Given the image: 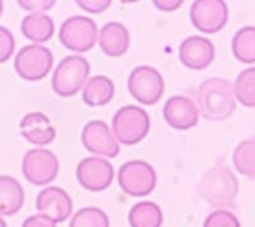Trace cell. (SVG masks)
Listing matches in <instances>:
<instances>
[{
	"mask_svg": "<svg viewBox=\"0 0 255 227\" xmlns=\"http://www.w3.org/2000/svg\"><path fill=\"white\" fill-rule=\"evenodd\" d=\"M77 180L84 189L91 192L106 190L113 183L114 167L108 160L101 157H86L78 163Z\"/></svg>",
	"mask_w": 255,
	"mask_h": 227,
	"instance_id": "8fae6325",
	"label": "cell"
},
{
	"mask_svg": "<svg viewBox=\"0 0 255 227\" xmlns=\"http://www.w3.org/2000/svg\"><path fill=\"white\" fill-rule=\"evenodd\" d=\"M20 8L29 10L32 13H44L45 10H49L55 5V0H19L18 1Z\"/></svg>",
	"mask_w": 255,
	"mask_h": 227,
	"instance_id": "83f0119b",
	"label": "cell"
},
{
	"mask_svg": "<svg viewBox=\"0 0 255 227\" xmlns=\"http://www.w3.org/2000/svg\"><path fill=\"white\" fill-rule=\"evenodd\" d=\"M0 227H8V226H6V222H5V220H4V219H1V217H0Z\"/></svg>",
	"mask_w": 255,
	"mask_h": 227,
	"instance_id": "1f68e13d",
	"label": "cell"
},
{
	"mask_svg": "<svg viewBox=\"0 0 255 227\" xmlns=\"http://www.w3.org/2000/svg\"><path fill=\"white\" fill-rule=\"evenodd\" d=\"M36 208L41 215L49 217L55 224H60L67 221L72 215L73 202L64 189L59 187H49L37 194Z\"/></svg>",
	"mask_w": 255,
	"mask_h": 227,
	"instance_id": "4fadbf2b",
	"label": "cell"
},
{
	"mask_svg": "<svg viewBox=\"0 0 255 227\" xmlns=\"http://www.w3.org/2000/svg\"><path fill=\"white\" fill-rule=\"evenodd\" d=\"M22 172L31 184L36 187H44L58 176L59 160L49 149H31L23 156Z\"/></svg>",
	"mask_w": 255,
	"mask_h": 227,
	"instance_id": "9c48e42d",
	"label": "cell"
},
{
	"mask_svg": "<svg viewBox=\"0 0 255 227\" xmlns=\"http://www.w3.org/2000/svg\"><path fill=\"white\" fill-rule=\"evenodd\" d=\"M22 227H56V224L44 215H33L24 220Z\"/></svg>",
	"mask_w": 255,
	"mask_h": 227,
	"instance_id": "f546056e",
	"label": "cell"
},
{
	"mask_svg": "<svg viewBox=\"0 0 255 227\" xmlns=\"http://www.w3.org/2000/svg\"><path fill=\"white\" fill-rule=\"evenodd\" d=\"M99 44L104 54L110 58H119L129 50L130 35L123 23L109 22L100 31Z\"/></svg>",
	"mask_w": 255,
	"mask_h": 227,
	"instance_id": "e0dca14e",
	"label": "cell"
},
{
	"mask_svg": "<svg viewBox=\"0 0 255 227\" xmlns=\"http://www.w3.org/2000/svg\"><path fill=\"white\" fill-rule=\"evenodd\" d=\"M24 203V190L17 179L0 175V215L13 216Z\"/></svg>",
	"mask_w": 255,
	"mask_h": 227,
	"instance_id": "ac0fdd59",
	"label": "cell"
},
{
	"mask_svg": "<svg viewBox=\"0 0 255 227\" xmlns=\"http://www.w3.org/2000/svg\"><path fill=\"white\" fill-rule=\"evenodd\" d=\"M82 143L88 152L97 156L115 158L120 153V146L110 128L102 120H92L82 130Z\"/></svg>",
	"mask_w": 255,
	"mask_h": 227,
	"instance_id": "7c38bea8",
	"label": "cell"
},
{
	"mask_svg": "<svg viewBox=\"0 0 255 227\" xmlns=\"http://www.w3.org/2000/svg\"><path fill=\"white\" fill-rule=\"evenodd\" d=\"M198 193L213 207H231L239 194V180L227 165L217 163L200 178Z\"/></svg>",
	"mask_w": 255,
	"mask_h": 227,
	"instance_id": "7a4b0ae2",
	"label": "cell"
},
{
	"mask_svg": "<svg viewBox=\"0 0 255 227\" xmlns=\"http://www.w3.org/2000/svg\"><path fill=\"white\" fill-rule=\"evenodd\" d=\"M3 9H4V3L0 0V15H1V13H3Z\"/></svg>",
	"mask_w": 255,
	"mask_h": 227,
	"instance_id": "d6a6232c",
	"label": "cell"
},
{
	"mask_svg": "<svg viewBox=\"0 0 255 227\" xmlns=\"http://www.w3.org/2000/svg\"><path fill=\"white\" fill-rule=\"evenodd\" d=\"M216 50L211 40L202 36H190L179 47V59L186 68L202 70L208 68L215 60Z\"/></svg>",
	"mask_w": 255,
	"mask_h": 227,
	"instance_id": "5bb4252c",
	"label": "cell"
},
{
	"mask_svg": "<svg viewBox=\"0 0 255 227\" xmlns=\"http://www.w3.org/2000/svg\"><path fill=\"white\" fill-rule=\"evenodd\" d=\"M234 87V95L245 108H255V67L243 70L238 76Z\"/></svg>",
	"mask_w": 255,
	"mask_h": 227,
	"instance_id": "cb8c5ba5",
	"label": "cell"
},
{
	"mask_svg": "<svg viewBox=\"0 0 255 227\" xmlns=\"http://www.w3.org/2000/svg\"><path fill=\"white\" fill-rule=\"evenodd\" d=\"M234 166L241 175L255 179V137L239 143L232 156Z\"/></svg>",
	"mask_w": 255,
	"mask_h": 227,
	"instance_id": "603a6c76",
	"label": "cell"
},
{
	"mask_svg": "<svg viewBox=\"0 0 255 227\" xmlns=\"http://www.w3.org/2000/svg\"><path fill=\"white\" fill-rule=\"evenodd\" d=\"M115 94L114 82L106 76H95L87 81L83 88V101L90 108L108 105Z\"/></svg>",
	"mask_w": 255,
	"mask_h": 227,
	"instance_id": "ffe728a7",
	"label": "cell"
},
{
	"mask_svg": "<svg viewBox=\"0 0 255 227\" xmlns=\"http://www.w3.org/2000/svg\"><path fill=\"white\" fill-rule=\"evenodd\" d=\"M154 6L163 12H172L183 4V0H154Z\"/></svg>",
	"mask_w": 255,
	"mask_h": 227,
	"instance_id": "4dcf8cb0",
	"label": "cell"
},
{
	"mask_svg": "<svg viewBox=\"0 0 255 227\" xmlns=\"http://www.w3.org/2000/svg\"><path fill=\"white\" fill-rule=\"evenodd\" d=\"M163 117L171 128L188 130L199 121V110L194 101L186 96H172L163 106Z\"/></svg>",
	"mask_w": 255,
	"mask_h": 227,
	"instance_id": "9a60e30c",
	"label": "cell"
},
{
	"mask_svg": "<svg viewBox=\"0 0 255 227\" xmlns=\"http://www.w3.org/2000/svg\"><path fill=\"white\" fill-rule=\"evenodd\" d=\"M20 31L24 37L36 44L47 42L55 33V24L49 14L45 13H31L26 15L20 23Z\"/></svg>",
	"mask_w": 255,
	"mask_h": 227,
	"instance_id": "d6986e66",
	"label": "cell"
},
{
	"mask_svg": "<svg viewBox=\"0 0 255 227\" xmlns=\"http://www.w3.org/2000/svg\"><path fill=\"white\" fill-rule=\"evenodd\" d=\"M15 49V40L13 33L5 27L0 26V64L12 58Z\"/></svg>",
	"mask_w": 255,
	"mask_h": 227,
	"instance_id": "4316f807",
	"label": "cell"
},
{
	"mask_svg": "<svg viewBox=\"0 0 255 227\" xmlns=\"http://www.w3.org/2000/svg\"><path fill=\"white\" fill-rule=\"evenodd\" d=\"M128 90L134 100L145 106L156 105L165 91V82L158 70L149 65L133 69L128 78Z\"/></svg>",
	"mask_w": 255,
	"mask_h": 227,
	"instance_id": "52a82bcc",
	"label": "cell"
},
{
	"mask_svg": "<svg viewBox=\"0 0 255 227\" xmlns=\"http://www.w3.org/2000/svg\"><path fill=\"white\" fill-rule=\"evenodd\" d=\"M232 54L244 64L255 63V27H243L235 33L231 42Z\"/></svg>",
	"mask_w": 255,
	"mask_h": 227,
	"instance_id": "7402d4cb",
	"label": "cell"
},
{
	"mask_svg": "<svg viewBox=\"0 0 255 227\" xmlns=\"http://www.w3.org/2000/svg\"><path fill=\"white\" fill-rule=\"evenodd\" d=\"M69 227H110V220L100 208L84 207L73 216Z\"/></svg>",
	"mask_w": 255,
	"mask_h": 227,
	"instance_id": "d4e9b609",
	"label": "cell"
},
{
	"mask_svg": "<svg viewBox=\"0 0 255 227\" xmlns=\"http://www.w3.org/2000/svg\"><path fill=\"white\" fill-rule=\"evenodd\" d=\"M54 56L44 45H27L18 51L14 59V69L24 81L36 82L44 79L52 68Z\"/></svg>",
	"mask_w": 255,
	"mask_h": 227,
	"instance_id": "ba28073f",
	"label": "cell"
},
{
	"mask_svg": "<svg viewBox=\"0 0 255 227\" xmlns=\"http://www.w3.org/2000/svg\"><path fill=\"white\" fill-rule=\"evenodd\" d=\"M203 227H241L240 221L227 210H217L207 216Z\"/></svg>",
	"mask_w": 255,
	"mask_h": 227,
	"instance_id": "484cf974",
	"label": "cell"
},
{
	"mask_svg": "<svg viewBox=\"0 0 255 227\" xmlns=\"http://www.w3.org/2000/svg\"><path fill=\"white\" fill-rule=\"evenodd\" d=\"M198 110L206 120L222 121L236 110L235 95L231 82L221 77L206 79L195 92Z\"/></svg>",
	"mask_w": 255,
	"mask_h": 227,
	"instance_id": "6da1fadb",
	"label": "cell"
},
{
	"mask_svg": "<svg viewBox=\"0 0 255 227\" xmlns=\"http://www.w3.org/2000/svg\"><path fill=\"white\" fill-rule=\"evenodd\" d=\"M78 6L92 14H100L111 5L110 0H77Z\"/></svg>",
	"mask_w": 255,
	"mask_h": 227,
	"instance_id": "f1b7e54d",
	"label": "cell"
},
{
	"mask_svg": "<svg viewBox=\"0 0 255 227\" xmlns=\"http://www.w3.org/2000/svg\"><path fill=\"white\" fill-rule=\"evenodd\" d=\"M19 129L22 137L35 146H47L56 137V130L49 117L37 111L24 115L20 120Z\"/></svg>",
	"mask_w": 255,
	"mask_h": 227,
	"instance_id": "2e32d148",
	"label": "cell"
},
{
	"mask_svg": "<svg viewBox=\"0 0 255 227\" xmlns=\"http://www.w3.org/2000/svg\"><path fill=\"white\" fill-rule=\"evenodd\" d=\"M91 67L86 58L69 55L55 68L51 79L52 90L60 97H72L84 87L90 76Z\"/></svg>",
	"mask_w": 255,
	"mask_h": 227,
	"instance_id": "277c9868",
	"label": "cell"
},
{
	"mask_svg": "<svg viewBox=\"0 0 255 227\" xmlns=\"http://www.w3.org/2000/svg\"><path fill=\"white\" fill-rule=\"evenodd\" d=\"M128 221L130 227H161L163 215L158 204L144 201L130 208Z\"/></svg>",
	"mask_w": 255,
	"mask_h": 227,
	"instance_id": "44dd1931",
	"label": "cell"
},
{
	"mask_svg": "<svg viewBox=\"0 0 255 227\" xmlns=\"http://www.w3.org/2000/svg\"><path fill=\"white\" fill-rule=\"evenodd\" d=\"M190 20L200 32H220L229 20V6L222 0H197L190 6Z\"/></svg>",
	"mask_w": 255,
	"mask_h": 227,
	"instance_id": "30bf717a",
	"label": "cell"
},
{
	"mask_svg": "<svg viewBox=\"0 0 255 227\" xmlns=\"http://www.w3.org/2000/svg\"><path fill=\"white\" fill-rule=\"evenodd\" d=\"M99 29L95 20L84 15H73L65 19L59 29V40L64 47L74 53H87L97 42Z\"/></svg>",
	"mask_w": 255,
	"mask_h": 227,
	"instance_id": "8992f818",
	"label": "cell"
},
{
	"mask_svg": "<svg viewBox=\"0 0 255 227\" xmlns=\"http://www.w3.org/2000/svg\"><path fill=\"white\" fill-rule=\"evenodd\" d=\"M118 183L124 193L130 197H147L153 192L157 175L153 167L142 160L128 161L119 169Z\"/></svg>",
	"mask_w": 255,
	"mask_h": 227,
	"instance_id": "5b68a950",
	"label": "cell"
},
{
	"mask_svg": "<svg viewBox=\"0 0 255 227\" xmlns=\"http://www.w3.org/2000/svg\"><path fill=\"white\" fill-rule=\"evenodd\" d=\"M151 129L149 115L139 106L127 105L116 111L113 117L114 137L122 144L134 146L147 137Z\"/></svg>",
	"mask_w": 255,
	"mask_h": 227,
	"instance_id": "3957f363",
	"label": "cell"
}]
</instances>
